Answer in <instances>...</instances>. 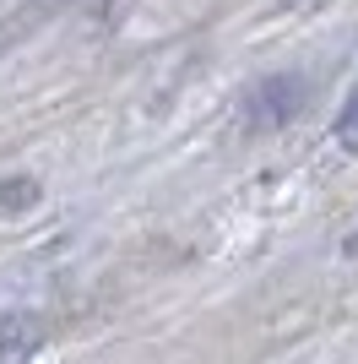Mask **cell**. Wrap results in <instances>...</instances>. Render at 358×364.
<instances>
[{
  "label": "cell",
  "instance_id": "obj_1",
  "mask_svg": "<svg viewBox=\"0 0 358 364\" xmlns=\"http://www.w3.org/2000/svg\"><path fill=\"white\" fill-rule=\"evenodd\" d=\"M298 104H304V87H298L293 76H271V82H261L250 98V120L255 125H283L288 114H298Z\"/></svg>",
  "mask_w": 358,
  "mask_h": 364
},
{
  "label": "cell",
  "instance_id": "obj_2",
  "mask_svg": "<svg viewBox=\"0 0 358 364\" xmlns=\"http://www.w3.org/2000/svg\"><path fill=\"white\" fill-rule=\"evenodd\" d=\"M38 348V326L33 321H6L0 326V364H22Z\"/></svg>",
  "mask_w": 358,
  "mask_h": 364
},
{
  "label": "cell",
  "instance_id": "obj_4",
  "mask_svg": "<svg viewBox=\"0 0 358 364\" xmlns=\"http://www.w3.org/2000/svg\"><path fill=\"white\" fill-rule=\"evenodd\" d=\"M337 141H342L347 152H358V87L347 92V104H342V114H337Z\"/></svg>",
  "mask_w": 358,
  "mask_h": 364
},
{
  "label": "cell",
  "instance_id": "obj_5",
  "mask_svg": "<svg viewBox=\"0 0 358 364\" xmlns=\"http://www.w3.org/2000/svg\"><path fill=\"white\" fill-rule=\"evenodd\" d=\"M347 250H353V256H358V228H353V240H347Z\"/></svg>",
  "mask_w": 358,
  "mask_h": 364
},
{
  "label": "cell",
  "instance_id": "obj_3",
  "mask_svg": "<svg viewBox=\"0 0 358 364\" xmlns=\"http://www.w3.org/2000/svg\"><path fill=\"white\" fill-rule=\"evenodd\" d=\"M33 201H38V180H28V174H11V180H0V218L28 213Z\"/></svg>",
  "mask_w": 358,
  "mask_h": 364
}]
</instances>
